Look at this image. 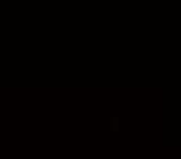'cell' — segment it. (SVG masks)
Returning <instances> with one entry per match:
<instances>
[{
    "mask_svg": "<svg viewBox=\"0 0 181 159\" xmlns=\"http://www.w3.org/2000/svg\"><path fill=\"white\" fill-rule=\"evenodd\" d=\"M117 122H119L117 119H112V130H117V128H119V126H117Z\"/></svg>",
    "mask_w": 181,
    "mask_h": 159,
    "instance_id": "6da1fadb",
    "label": "cell"
}]
</instances>
